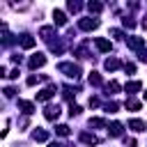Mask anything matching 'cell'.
Returning <instances> with one entry per match:
<instances>
[{
    "label": "cell",
    "instance_id": "6da1fadb",
    "mask_svg": "<svg viewBox=\"0 0 147 147\" xmlns=\"http://www.w3.org/2000/svg\"><path fill=\"white\" fill-rule=\"evenodd\" d=\"M57 69H60L67 78H78V76H80V67H78V64H74V62H60V64H57Z\"/></svg>",
    "mask_w": 147,
    "mask_h": 147
},
{
    "label": "cell",
    "instance_id": "7a4b0ae2",
    "mask_svg": "<svg viewBox=\"0 0 147 147\" xmlns=\"http://www.w3.org/2000/svg\"><path fill=\"white\" fill-rule=\"evenodd\" d=\"M78 28L85 30V32L96 30V28H99V18H80V21H78Z\"/></svg>",
    "mask_w": 147,
    "mask_h": 147
},
{
    "label": "cell",
    "instance_id": "3957f363",
    "mask_svg": "<svg viewBox=\"0 0 147 147\" xmlns=\"http://www.w3.org/2000/svg\"><path fill=\"white\" fill-rule=\"evenodd\" d=\"M126 44H129V48H133V51H145V39L142 37H126Z\"/></svg>",
    "mask_w": 147,
    "mask_h": 147
},
{
    "label": "cell",
    "instance_id": "277c9868",
    "mask_svg": "<svg viewBox=\"0 0 147 147\" xmlns=\"http://www.w3.org/2000/svg\"><path fill=\"white\" fill-rule=\"evenodd\" d=\"M55 92H57V87H55V85H48V87H44V90L37 94V101H48V99L55 96Z\"/></svg>",
    "mask_w": 147,
    "mask_h": 147
},
{
    "label": "cell",
    "instance_id": "5b68a950",
    "mask_svg": "<svg viewBox=\"0 0 147 147\" xmlns=\"http://www.w3.org/2000/svg\"><path fill=\"white\" fill-rule=\"evenodd\" d=\"M44 117H46L48 122H55V119L60 117V106H53V103L46 106V108H44Z\"/></svg>",
    "mask_w": 147,
    "mask_h": 147
},
{
    "label": "cell",
    "instance_id": "8992f818",
    "mask_svg": "<svg viewBox=\"0 0 147 147\" xmlns=\"http://www.w3.org/2000/svg\"><path fill=\"white\" fill-rule=\"evenodd\" d=\"M39 37H41L44 41L53 44V37H55V28H53V25H44V28L39 30Z\"/></svg>",
    "mask_w": 147,
    "mask_h": 147
},
{
    "label": "cell",
    "instance_id": "52a82bcc",
    "mask_svg": "<svg viewBox=\"0 0 147 147\" xmlns=\"http://www.w3.org/2000/svg\"><path fill=\"white\" fill-rule=\"evenodd\" d=\"M46 64V55L44 53H34L30 57V69H37V67H44Z\"/></svg>",
    "mask_w": 147,
    "mask_h": 147
},
{
    "label": "cell",
    "instance_id": "ba28073f",
    "mask_svg": "<svg viewBox=\"0 0 147 147\" xmlns=\"http://www.w3.org/2000/svg\"><path fill=\"white\" fill-rule=\"evenodd\" d=\"M108 133H110L113 138H119V136L124 133V124H122V122H113V124H108Z\"/></svg>",
    "mask_w": 147,
    "mask_h": 147
},
{
    "label": "cell",
    "instance_id": "9c48e42d",
    "mask_svg": "<svg viewBox=\"0 0 147 147\" xmlns=\"http://www.w3.org/2000/svg\"><path fill=\"white\" fill-rule=\"evenodd\" d=\"M94 46H96L101 53H108V51L113 48V44H110L108 39H101V37H96V39H94Z\"/></svg>",
    "mask_w": 147,
    "mask_h": 147
},
{
    "label": "cell",
    "instance_id": "30bf717a",
    "mask_svg": "<svg viewBox=\"0 0 147 147\" xmlns=\"http://www.w3.org/2000/svg\"><path fill=\"white\" fill-rule=\"evenodd\" d=\"M129 129H131V131H136V133L147 131V122H142V119H131V122H129Z\"/></svg>",
    "mask_w": 147,
    "mask_h": 147
},
{
    "label": "cell",
    "instance_id": "8fae6325",
    "mask_svg": "<svg viewBox=\"0 0 147 147\" xmlns=\"http://www.w3.org/2000/svg\"><path fill=\"white\" fill-rule=\"evenodd\" d=\"M124 90H126V94L131 96V94H136L138 90H142V83H140V80H131V83H126Z\"/></svg>",
    "mask_w": 147,
    "mask_h": 147
},
{
    "label": "cell",
    "instance_id": "7c38bea8",
    "mask_svg": "<svg viewBox=\"0 0 147 147\" xmlns=\"http://www.w3.org/2000/svg\"><path fill=\"white\" fill-rule=\"evenodd\" d=\"M80 142H85V145H96V142H99V138H96L94 133L83 131V133H80Z\"/></svg>",
    "mask_w": 147,
    "mask_h": 147
},
{
    "label": "cell",
    "instance_id": "4fadbf2b",
    "mask_svg": "<svg viewBox=\"0 0 147 147\" xmlns=\"http://www.w3.org/2000/svg\"><path fill=\"white\" fill-rule=\"evenodd\" d=\"M18 41H21V48H34V39L30 34H21Z\"/></svg>",
    "mask_w": 147,
    "mask_h": 147
},
{
    "label": "cell",
    "instance_id": "5bb4252c",
    "mask_svg": "<svg viewBox=\"0 0 147 147\" xmlns=\"http://www.w3.org/2000/svg\"><path fill=\"white\" fill-rule=\"evenodd\" d=\"M119 64H122V62H119L117 57H108V60L103 62V67H106V71H115V69H119Z\"/></svg>",
    "mask_w": 147,
    "mask_h": 147
},
{
    "label": "cell",
    "instance_id": "9a60e30c",
    "mask_svg": "<svg viewBox=\"0 0 147 147\" xmlns=\"http://www.w3.org/2000/svg\"><path fill=\"white\" fill-rule=\"evenodd\" d=\"M18 108H21L25 115H32V113H34V103H30V101H23V99H18Z\"/></svg>",
    "mask_w": 147,
    "mask_h": 147
},
{
    "label": "cell",
    "instance_id": "2e32d148",
    "mask_svg": "<svg viewBox=\"0 0 147 147\" xmlns=\"http://www.w3.org/2000/svg\"><path fill=\"white\" fill-rule=\"evenodd\" d=\"M32 140H37V142H46V140H48V133H46L44 129H34V131H32Z\"/></svg>",
    "mask_w": 147,
    "mask_h": 147
},
{
    "label": "cell",
    "instance_id": "e0dca14e",
    "mask_svg": "<svg viewBox=\"0 0 147 147\" xmlns=\"http://www.w3.org/2000/svg\"><path fill=\"white\" fill-rule=\"evenodd\" d=\"M53 23H55V25H64V23H67V16H64V11L55 9V11H53Z\"/></svg>",
    "mask_w": 147,
    "mask_h": 147
},
{
    "label": "cell",
    "instance_id": "ac0fdd59",
    "mask_svg": "<svg viewBox=\"0 0 147 147\" xmlns=\"http://www.w3.org/2000/svg\"><path fill=\"white\" fill-rule=\"evenodd\" d=\"M124 106H126V110H131V113H136V110H140V101H138V99H133V96H129Z\"/></svg>",
    "mask_w": 147,
    "mask_h": 147
},
{
    "label": "cell",
    "instance_id": "d6986e66",
    "mask_svg": "<svg viewBox=\"0 0 147 147\" xmlns=\"http://www.w3.org/2000/svg\"><path fill=\"white\" fill-rule=\"evenodd\" d=\"M76 92H78V87H71V85H64V87H62V94H64V99H69V101L76 96Z\"/></svg>",
    "mask_w": 147,
    "mask_h": 147
},
{
    "label": "cell",
    "instance_id": "ffe728a7",
    "mask_svg": "<svg viewBox=\"0 0 147 147\" xmlns=\"http://www.w3.org/2000/svg\"><path fill=\"white\" fill-rule=\"evenodd\" d=\"M90 85H96V87H99V85H103V78H101L96 71H92V74H90Z\"/></svg>",
    "mask_w": 147,
    "mask_h": 147
},
{
    "label": "cell",
    "instance_id": "44dd1931",
    "mask_svg": "<svg viewBox=\"0 0 147 147\" xmlns=\"http://www.w3.org/2000/svg\"><path fill=\"white\" fill-rule=\"evenodd\" d=\"M87 9H90L92 14H99V11L103 9V5H101V2H87Z\"/></svg>",
    "mask_w": 147,
    "mask_h": 147
},
{
    "label": "cell",
    "instance_id": "7402d4cb",
    "mask_svg": "<svg viewBox=\"0 0 147 147\" xmlns=\"http://www.w3.org/2000/svg\"><path fill=\"white\" fill-rule=\"evenodd\" d=\"M106 90H108V94H115V92H119V83H117V80H110V83L106 85Z\"/></svg>",
    "mask_w": 147,
    "mask_h": 147
},
{
    "label": "cell",
    "instance_id": "603a6c76",
    "mask_svg": "<svg viewBox=\"0 0 147 147\" xmlns=\"http://www.w3.org/2000/svg\"><path fill=\"white\" fill-rule=\"evenodd\" d=\"M55 133L64 138V136H69V126H67V124H57V126H55Z\"/></svg>",
    "mask_w": 147,
    "mask_h": 147
},
{
    "label": "cell",
    "instance_id": "cb8c5ba5",
    "mask_svg": "<svg viewBox=\"0 0 147 147\" xmlns=\"http://www.w3.org/2000/svg\"><path fill=\"white\" fill-rule=\"evenodd\" d=\"M41 80H46V76H39V74H37V76H30V78H28V85H37V83H41Z\"/></svg>",
    "mask_w": 147,
    "mask_h": 147
},
{
    "label": "cell",
    "instance_id": "d4e9b609",
    "mask_svg": "<svg viewBox=\"0 0 147 147\" xmlns=\"http://www.w3.org/2000/svg\"><path fill=\"white\" fill-rule=\"evenodd\" d=\"M90 126H108V124H106V119H101V117H92V119H90Z\"/></svg>",
    "mask_w": 147,
    "mask_h": 147
},
{
    "label": "cell",
    "instance_id": "484cf974",
    "mask_svg": "<svg viewBox=\"0 0 147 147\" xmlns=\"http://www.w3.org/2000/svg\"><path fill=\"white\" fill-rule=\"evenodd\" d=\"M117 110H119V103H115V101L106 103V113H117Z\"/></svg>",
    "mask_w": 147,
    "mask_h": 147
},
{
    "label": "cell",
    "instance_id": "4316f807",
    "mask_svg": "<svg viewBox=\"0 0 147 147\" xmlns=\"http://www.w3.org/2000/svg\"><path fill=\"white\" fill-rule=\"evenodd\" d=\"M124 71H126L129 76H131V74H136V64H133V62H126V64H124Z\"/></svg>",
    "mask_w": 147,
    "mask_h": 147
},
{
    "label": "cell",
    "instance_id": "83f0119b",
    "mask_svg": "<svg viewBox=\"0 0 147 147\" xmlns=\"http://www.w3.org/2000/svg\"><path fill=\"white\" fill-rule=\"evenodd\" d=\"M69 115H71V117H74V115H80V106L71 103V106H69Z\"/></svg>",
    "mask_w": 147,
    "mask_h": 147
},
{
    "label": "cell",
    "instance_id": "f1b7e54d",
    "mask_svg": "<svg viewBox=\"0 0 147 147\" xmlns=\"http://www.w3.org/2000/svg\"><path fill=\"white\" fill-rule=\"evenodd\" d=\"M122 23H124V28H133V25H136V21H133L131 16H126V18H122Z\"/></svg>",
    "mask_w": 147,
    "mask_h": 147
},
{
    "label": "cell",
    "instance_id": "f546056e",
    "mask_svg": "<svg viewBox=\"0 0 147 147\" xmlns=\"http://www.w3.org/2000/svg\"><path fill=\"white\" fill-rule=\"evenodd\" d=\"M67 9H69V11H78V9H80V5H78V2H69V5H67Z\"/></svg>",
    "mask_w": 147,
    "mask_h": 147
},
{
    "label": "cell",
    "instance_id": "4dcf8cb0",
    "mask_svg": "<svg viewBox=\"0 0 147 147\" xmlns=\"http://www.w3.org/2000/svg\"><path fill=\"white\" fill-rule=\"evenodd\" d=\"M14 94H16V90H14V87H5V96H7V99H11Z\"/></svg>",
    "mask_w": 147,
    "mask_h": 147
},
{
    "label": "cell",
    "instance_id": "1f68e13d",
    "mask_svg": "<svg viewBox=\"0 0 147 147\" xmlns=\"http://www.w3.org/2000/svg\"><path fill=\"white\" fill-rule=\"evenodd\" d=\"M110 34H113L115 39H122V37H124V34H122V30H117V28H115V30H110Z\"/></svg>",
    "mask_w": 147,
    "mask_h": 147
},
{
    "label": "cell",
    "instance_id": "d6a6232c",
    "mask_svg": "<svg viewBox=\"0 0 147 147\" xmlns=\"http://www.w3.org/2000/svg\"><path fill=\"white\" fill-rule=\"evenodd\" d=\"M138 60H140V62H147V51H140V53H138Z\"/></svg>",
    "mask_w": 147,
    "mask_h": 147
},
{
    "label": "cell",
    "instance_id": "836d02e7",
    "mask_svg": "<svg viewBox=\"0 0 147 147\" xmlns=\"http://www.w3.org/2000/svg\"><path fill=\"white\" fill-rule=\"evenodd\" d=\"M16 76H18V69H11V71L7 74V78H16Z\"/></svg>",
    "mask_w": 147,
    "mask_h": 147
},
{
    "label": "cell",
    "instance_id": "e575fe53",
    "mask_svg": "<svg viewBox=\"0 0 147 147\" xmlns=\"http://www.w3.org/2000/svg\"><path fill=\"white\" fill-rule=\"evenodd\" d=\"M94 106H99V99H94V96H92V99H90V108H94Z\"/></svg>",
    "mask_w": 147,
    "mask_h": 147
},
{
    "label": "cell",
    "instance_id": "d590c367",
    "mask_svg": "<svg viewBox=\"0 0 147 147\" xmlns=\"http://www.w3.org/2000/svg\"><path fill=\"white\" fill-rule=\"evenodd\" d=\"M126 147H136V140L133 138H126Z\"/></svg>",
    "mask_w": 147,
    "mask_h": 147
},
{
    "label": "cell",
    "instance_id": "8d00e7d4",
    "mask_svg": "<svg viewBox=\"0 0 147 147\" xmlns=\"http://www.w3.org/2000/svg\"><path fill=\"white\" fill-rule=\"evenodd\" d=\"M48 147H67V145H60V142H51Z\"/></svg>",
    "mask_w": 147,
    "mask_h": 147
},
{
    "label": "cell",
    "instance_id": "74e56055",
    "mask_svg": "<svg viewBox=\"0 0 147 147\" xmlns=\"http://www.w3.org/2000/svg\"><path fill=\"white\" fill-rule=\"evenodd\" d=\"M142 99H145V101H147V90H145V92H142Z\"/></svg>",
    "mask_w": 147,
    "mask_h": 147
}]
</instances>
